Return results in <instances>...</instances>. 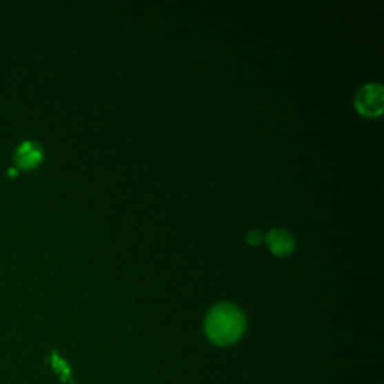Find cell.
<instances>
[{
  "label": "cell",
  "mask_w": 384,
  "mask_h": 384,
  "mask_svg": "<svg viewBox=\"0 0 384 384\" xmlns=\"http://www.w3.org/2000/svg\"><path fill=\"white\" fill-rule=\"evenodd\" d=\"M42 159H44V148L38 141L23 140L19 146L14 149L12 164L8 168V176H17L20 172L37 168Z\"/></svg>",
  "instance_id": "2"
},
{
  "label": "cell",
  "mask_w": 384,
  "mask_h": 384,
  "mask_svg": "<svg viewBox=\"0 0 384 384\" xmlns=\"http://www.w3.org/2000/svg\"><path fill=\"white\" fill-rule=\"evenodd\" d=\"M354 107L363 117L375 119L384 108V89L380 83H368L356 93Z\"/></svg>",
  "instance_id": "3"
},
{
  "label": "cell",
  "mask_w": 384,
  "mask_h": 384,
  "mask_svg": "<svg viewBox=\"0 0 384 384\" xmlns=\"http://www.w3.org/2000/svg\"><path fill=\"white\" fill-rule=\"evenodd\" d=\"M246 320L243 312L233 303H218L209 311L204 330L208 338L218 345H230L243 335Z\"/></svg>",
  "instance_id": "1"
},
{
  "label": "cell",
  "mask_w": 384,
  "mask_h": 384,
  "mask_svg": "<svg viewBox=\"0 0 384 384\" xmlns=\"http://www.w3.org/2000/svg\"><path fill=\"white\" fill-rule=\"evenodd\" d=\"M246 241H248L250 245H259L264 241V236L259 230H252V232H250L248 236H246Z\"/></svg>",
  "instance_id": "5"
},
{
  "label": "cell",
  "mask_w": 384,
  "mask_h": 384,
  "mask_svg": "<svg viewBox=\"0 0 384 384\" xmlns=\"http://www.w3.org/2000/svg\"><path fill=\"white\" fill-rule=\"evenodd\" d=\"M264 242L267 243L269 250L278 255V257H285L294 251V237L290 234L285 230L273 228L270 232L264 236Z\"/></svg>",
  "instance_id": "4"
}]
</instances>
